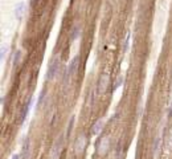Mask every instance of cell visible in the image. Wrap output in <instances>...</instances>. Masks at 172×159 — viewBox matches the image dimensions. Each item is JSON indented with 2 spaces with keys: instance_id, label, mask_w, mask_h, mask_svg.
I'll return each mask as SVG.
<instances>
[{
  "instance_id": "obj_11",
  "label": "cell",
  "mask_w": 172,
  "mask_h": 159,
  "mask_svg": "<svg viewBox=\"0 0 172 159\" xmlns=\"http://www.w3.org/2000/svg\"><path fill=\"white\" fill-rule=\"evenodd\" d=\"M79 36V26H73V29H72V33H70V40H74L77 39Z\"/></svg>"
},
{
  "instance_id": "obj_6",
  "label": "cell",
  "mask_w": 172,
  "mask_h": 159,
  "mask_svg": "<svg viewBox=\"0 0 172 159\" xmlns=\"http://www.w3.org/2000/svg\"><path fill=\"white\" fill-rule=\"evenodd\" d=\"M30 154V141L29 138H25L24 143L21 147V154H20V159H28Z\"/></svg>"
},
{
  "instance_id": "obj_19",
  "label": "cell",
  "mask_w": 172,
  "mask_h": 159,
  "mask_svg": "<svg viewBox=\"0 0 172 159\" xmlns=\"http://www.w3.org/2000/svg\"><path fill=\"white\" fill-rule=\"evenodd\" d=\"M5 55H7V45H3V47H2V53H0V57H2V60H4Z\"/></svg>"
},
{
  "instance_id": "obj_21",
  "label": "cell",
  "mask_w": 172,
  "mask_h": 159,
  "mask_svg": "<svg viewBox=\"0 0 172 159\" xmlns=\"http://www.w3.org/2000/svg\"><path fill=\"white\" fill-rule=\"evenodd\" d=\"M19 158H20V155H17V154H15V155H13V157H12V158H11V159H19Z\"/></svg>"
},
{
  "instance_id": "obj_7",
  "label": "cell",
  "mask_w": 172,
  "mask_h": 159,
  "mask_svg": "<svg viewBox=\"0 0 172 159\" xmlns=\"http://www.w3.org/2000/svg\"><path fill=\"white\" fill-rule=\"evenodd\" d=\"M78 66H79V56H75V57L72 60V62L69 64L68 66V70H69V76H74L75 73H77L78 70Z\"/></svg>"
},
{
  "instance_id": "obj_18",
  "label": "cell",
  "mask_w": 172,
  "mask_h": 159,
  "mask_svg": "<svg viewBox=\"0 0 172 159\" xmlns=\"http://www.w3.org/2000/svg\"><path fill=\"white\" fill-rule=\"evenodd\" d=\"M121 153H122V143H119V145H117L115 157H117V158H119V157H121Z\"/></svg>"
},
{
  "instance_id": "obj_1",
  "label": "cell",
  "mask_w": 172,
  "mask_h": 159,
  "mask_svg": "<svg viewBox=\"0 0 172 159\" xmlns=\"http://www.w3.org/2000/svg\"><path fill=\"white\" fill-rule=\"evenodd\" d=\"M110 145H111V139H110L109 135H103V137L99 138V141L97 143V153L103 157L109 153L110 150Z\"/></svg>"
},
{
  "instance_id": "obj_9",
  "label": "cell",
  "mask_w": 172,
  "mask_h": 159,
  "mask_svg": "<svg viewBox=\"0 0 172 159\" xmlns=\"http://www.w3.org/2000/svg\"><path fill=\"white\" fill-rule=\"evenodd\" d=\"M102 127H103V121L102 119H98L97 122H95L93 126H91V134H93V135H98L99 132H101Z\"/></svg>"
},
{
  "instance_id": "obj_16",
  "label": "cell",
  "mask_w": 172,
  "mask_h": 159,
  "mask_svg": "<svg viewBox=\"0 0 172 159\" xmlns=\"http://www.w3.org/2000/svg\"><path fill=\"white\" fill-rule=\"evenodd\" d=\"M122 82H123V77H122V76H121L119 78H117L115 84H114V86H113V90H115V89L118 88V86H121V84H122Z\"/></svg>"
},
{
  "instance_id": "obj_20",
  "label": "cell",
  "mask_w": 172,
  "mask_h": 159,
  "mask_svg": "<svg viewBox=\"0 0 172 159\" xmlns=\"http://www.w3.org/2000/svg\"><path fill=\"white\" fill-rule=\"evenodd\" d=\"M168 147L172 150V130L170 132V139H168Z\"/></svg>"
},
{
  "instance_id": "obj_12",
  "label": "cell",
  "mask_w": 172,
  "mask_h": 159,
  "mask_svg": "<svg viewBox=\"0 0 172 159\" xmlns=\"http://www.w3.org/2000/svg\"><path fill=\"white\" fill-rule=\"evenodd\" d=\"M160 142H162V138H160V137H156V139H155V145H154V154H155V155H158V153H159Z\"/></svg>"
},
{
  "instance_id": "obj_5",
  "label": "cell",
  "mask_w": 172,
  "mask_h": 159,
  "mask_svg": "<svg viewBox=\"0 0 172 159\" xmlns=\"http://www.w3.org/2000/svg\"><path fill=\"white\" fill-rule=\"evenodd\" d=\"M58 72H60V60L58 58H54V60H52V61H51V64H49L47 78L48 80H53L54 77H57Z\"/></svg>"
},
{
  "instance_id": "obj_15",
  "label": "cell",
  "mask_w": 172,
  "mask_h": 159,
  "mask_svg": "<svg viewBox=\"0 0 172 159\" xmlns=\"http://www.w3.org/2000/svg\"><path fill=\"white\" fill-rule=\"evenodd\" d=\"M45 94H47V90H43V92H41V94H40V98H39V101H37V105H39V108L41 106V102H43V100H45Z\"/></svg>"
},
{
  "instance_id": "obj_2",
  "label": "cell",
  "mask_w": 172,
  "mask_h": 159,
  "mask_svg": "<svg viewBox=\"0 0 172 159\" xmlns=\"http://www.w3.org/2000/svg\"><path fill=\"white\" fill-rule=\"evenodd\" d=\"M86 145H87V138H86V135H85V134H79L78 137H77V139L74 141V146H73L74 154L77 155V157L82 155L83 151H85V149H86Z\"/></svg>"
},
{
  "instance_id": "obj_10",
  "label": "cell",
  "mask_w": 172,
  "mask_h": 159,
  "mask_svg": "<svg viewBox=\"0 0 172 159\" xmlns=\"http://www.w3.org/2000/svg\"><path fill=\"white\" fill-rule=\"evenodd\" d=\"M24 11H25V4L23 2H20L16 5V8H15V15H16V17L17 19H21L23 15H24Z\"/></svg>"
},
{
  "instance_id": "obj_17",
  "label": "cell",
  "mask_w": 172,
  "mask_h": 159,
  "mask_svg": "<svg viewBox=\"0 0 172 159\" xmlns=\"http://www.w3.org/2000/svg\"><path fill=\"white\" fill-rule=\"evenodd\" d=\"M73 123H74V117H72L70 121H69V127H68V135L72 132V129H73Z\"/></svg>"
},
{
  "instance_id": "obj_3",
  "label": "cell",
  "mask_w": 172,
  "mask_h": 159,
  "mask_svg": "<svg viewBox=\"0 0 172 159\" xmlns=\"http://www.w3.org/2000/svg\"><path fill=\"white\" fill-rule=\"evenodd\" d=\"M64 142H65V137L62 134V135H60L58 139L54 142V145H53V147H52V153H51L52 159H58L60 158L61 151H62V147H64Z\"/></svg>"
},
{
  "instance_id": "obj_13",
  "label": "cell",
  "mask_w": 172,
  "mask_h": 159,
  "mask_svg": "<svg viewBox=\"0 0 172 159\" xmlns=\"http://www.w3.org/2000/svg\"><path fill=\"white\" fill-rule=\"evenodd\" d=\"M130 37H131V33H127V36H126V39H125V43H123V52L127 51V47H128V41H130Z\"/></svg>"
},
{
  "instance_id": "obj_8",
  "label": "cell",
  "mask_w": 172,
  "mask_h": 159,
  "mask_svg": "<svg viewBox=\"0 0 172 159\" xmlns=\"http://www.w3.org/2000/svg\"><path fill=\"white\" fill-rule=\"evenodd\" d=\"M30 105H32V98H29V100L26 101V104L23 106L21 113H20V122H24V121H25L26 115H28V113L30 110Z\"/></svg>"
},
{
  "instance_id": "obj_14",
  "label": "cell",
  "mask_w": 172,
  "mask_h": 159,
  "mask_svg": "<svg viewBox=\"0 0 172 159\" xmlns=\"http://www.w3.org/2000/svg\"><path fill=\"white\" fill-rule=\"evenodd\" d=\"M20 56H21V52L20 51H17L16 53H15V58H13V65L16 66L17 64H19V60H20Z\"/></svg>"
},
{
  "instance_id": "obj_4",
  "label": "cell",
  "mask_w": 172,
  "mask_h": 159,
  "mask_svg": "<svg viewBox=\"0 0 172 159\" xmlns=\"http://www.w3.org/2000/svg\"><path fill=\"white\" fill-rule=\"evenodd\" d=\"M109 85H110V76L109 73H102L101 77L98 80V85H97V89H98V93L99 94H103L107 92L109 89Z\"/></svg>"
}]
</instances>
